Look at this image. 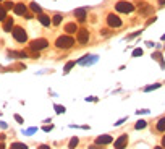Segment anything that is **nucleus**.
<instances>
[{"mask_svg": "<svg viewBox=\"0 0 165 149\" xmlns=\"http://www.w3.org/2000/svg\"><path fill=\"white\" fill-rule=\"evenodd\" d=\"M73 44H75V39L71 36H60L59 39L55 41V46L59 49H70Z\"/></svg>", "mask_w": 165, "mask_h": 149, "instance_id": "obj_1", "label": "nucleus"}, {"mask_svg": "<svg viewBox=\"0 0 165 149\" xmlns=\"http://www.w3.org/2000/svg\"><path fill=\"white\" fill-rule=\"evenodd\" d=\"M11 34H13V37H15V41H18V42H26V41H28V34H26V31L23 29V28H20V26L13 28Z\"/></svg>", "mask_w": 165, "mask_h": 149, "instance_id": "obj_2", "label": "nucleus"}, {"mask_svg": "<svg viewBox=\"0 0 165 149\" xmlns=\"http://www.w3.org/2000/svg\"><path fill=\"white\" fill-rule=\"evenodd\" d=\"M47 46H49V42L46 39H34L29 44V49L34 52H39V50H42V49H46Z\"/></svg>", "mask_w": 165, "mask_h": 149, "instance_id": "obj_3", "label": "nucleus"}, {"mask_svg": "<svg viewBox=\"0 0 165 149\" xmlns=\"http://www.w3.org/2000/svg\"><path fill=\"white\" fill-rule=\"evenodd\" d=\"M115 8H117V11H120V13H131V11L134 10V5H131L130 2H118V3L115 5Z\"/></svg>", "mask_w": 165, "mask_h": 149, "instance_id": "obj_4", "label": "nucleus"}, {"mask_svg": "<svg viewBox=\"0 0 165 149\" xmlns=\"http://www.w3.org/2000/svg\"><path fill=\"white\" fill-rule=\"evenodd\" d=\"M76 39H78V42L80 44H88V41H89V31L88 29H78V33H76Z\"/></svg>", "mask_w": 165, "mask_h": 149, "instance_id": "obj_5", "label": "nucleus"}, {"mask_svg": "<svg viewBox=\"0 0 165 149\" xmlns=\"http://www.w3.org/2000/svg\"><path fill=\"white\" fill-rule=\"evenodd\" d=\"M107 23H109V26H110V28H120V26H121V20H120L117 15L110 13V15L107 16Z\"/></svg>", "mask_w": 165, "mask_h": 149, "instance_id": "obj_6", "label": "nucleus"}, {"mask_svg": "<svg viewBox=\"0 0 165 149\" xmlns=\"http://www.w3.org/2000/svg\"><path fill=\"white\" fill-rule=\"evenodd\" d=\"M138 8H139V11H141V15H150V13L154 11L152 7L147 5L146 2H138Z\"/></svg>", "mask_w": 165, "mask_h": 149, "instance_id": "obj_7", "label": "nucleus"}, {"mask_svg": "<svg viewBox=\"0 0 165 149\" xmlns=\"http://www.w3.org/2000/svg\"><path fill=\"white\" fill-rule=\"evenodd\" d=\"M112 141H113V138L110 136V134H100V136L96 139V144L104 146V144H110Z\"/></svg>", "mask_w": 165, "mask_h": 149, "instance_id": "obj_8", "label": "nucleus"}, {"mask_svg": "<svg viewBox=\"0 0 165 149\" xmlns=\"http://www.w3.org/2000/svg\"><path fill=\"white\" fill-rule=\"evenodd\" d=\"M128 144V136L126 134H121V136L115 141V149H125Z\"/></svg>", "mask_w": 165, "mask_h": 149, "instance_id": "obj_9", "label": "nucleus"}, {"mask_svg": "<svg viewBox=\"0 0 165 149\" xmlns=\"http://www.w3.org/2000/svg\"><path fill=\"white\" fill-rule=\"evenodd\" d=\"M86 15H88L86 8H76V10H75V16L80 20V21H84V20H86Z\"/></svg>", "mask_w": 165, "mask_h": 149, "instance_id": "obj_10", "label": "nucleus"}, {"mask_svg": "<svg viewBox=\"0 0 165 149\" xmlns=\"http://www.w3.org/2000/svg\"><path fill=\"white\" fill-rule=\"evenodd\" d=\"M15 13L16 15H26V5L24 3H15Z\"/></svg>", "mask_w": 165, "mask_h": 149, "instance_id": "obj_11", "label": "nucleus"}, {"mask_svg": "<svg viewBox=\"0 0 165 149\" xmlns=\"http://www.w3.org/2000/svg\"><path fill=\"white\" fill-rule=\"evenodd\" d=\"M65 31H67L68 34L78 33V26H76V23H68V24H65Z\"/></svg>", "mask_w": 165, "mask_h": 149, "instance_id": "obj_12", "label": "nucleus"}, {"mask_svg": "<svg viewBox=\"0 0 165 149\" xmlns=\"http://www.w3.org/2000/svg\"><path fill=\"white\" fill-rule=\"evenodd\" d=\"M39 21H41V24H42V26H49V24H52V20H50L47 15H42V13L39 15Z\"/></svg>", "mask_w": 165, "mask_h": 149, "instance_id": "obj_13", "label": "nucleus"}, {"mask_svg": "<svg viewBox=\"0 0 165 149\" xmlns=\"http://www.w3.org/2000/svg\"><path fill=\"white\" fill-rule=\"evenodd\" d=\"M157 131H160V133H163V131H165V117H163V118H160L159 122H157Z\"/></svg>", "mask_w": 165, "mask_h": 149, "instance_id": "obj_14", "label": "nucleus"}, {"mask_svg": "<svg viewBox=\"0 0 165 149\" xmlns=\"http://www.w3.org/2000/svg\"><path fill=\"white\" fill-rule=\"evenodd\" d=\"M11 28H13V20H11V18H7V20H5V24H3V29H5V31H10Z\"/></svg>", "mask_w": 165, "mask_h": 149, "instance_id": "obj_15", "label": "nucleus"}, {"mask_svg": "<svg viewBox=\"0 0 165 149\" xmlns=\"http://www.w3.org/2000/svg\"><path fill=\"white\" fill-rule=\"evenodd\" d=\"M31 10H33L34 13H39V15H41V11H42V8H41V7H39L37 3H36V2H33V3H31Z\"/></svg>", "mask_w": 165, "mask_h": 149, "instance_id": "obj_16", "label": "nucleus"}, {"mask_svg": "<svg viewBox=\"0 0 165 149\" xmlns=\"http://www.w3.org/2000/svg\"><path fill=\"white\" fill-rule=\"evenodd\" d=\"M62 18H63L62 15H55V16H54V20H52V24H55V26H59V24L62 23Z\"/></svg>", "mask_w": 165, "mask_h": 149, "instance_id": "obj_17", "label": "nucleus"}, {"mask_svg": "<svg viewBox=\"0 0 165 149\" xmlns=\"http://www.w3.org/2000/svg\"><path fill=\"white\" fill-rule=\"evenodd\" d=\"M11 149H28V146L23 144V143H13V144H11Z\"/></svg>", "mask_w": 165, "mask_h": 149, "instance_id": "obj_18", "label": "nucleus"}, {"mask_svg": "<svg viewBox=\"0 0 165 149\" xmlns=\"http://www.w3.org/2000/svg\"><path fill=\"white\" fill-rule=\"evenodd\" d=\"M134 128H136V130H142V128H146V122H144V120H139V122L134 125Z\"/></svg>", "mask_w": 165, "mask_h": 149, "instance_id": "obj_19", "label": "nucleus"}, {"mask_svg": "<svg viewBox=\"0 0 165 149\" xmlns=\"http://www.w3.org/2000/svg\"><path fill=\"white\" fill-rule=\"evenodd\" d=\"M3 20H7V10L0 5V21H3Z\"/></svg>", "mask_w": 165, "mask_h": 149, "instance_id": "obj_20", "label": "nucleus"}, {"mask_svg": "<svg viewBox=\"0 0 165 149\" xmlns=\"http://www.w3.org/2000/svg\"><path fill=\"white\" fill-rule=\"evenodd\" d=\"M76 146H78V138H71V141H70L68 147H70V149H75Z\"/></svg>", "mask_w": 165, "mask_h": 149, "instance_id": "obj_21", "label": "nucleus"}, {"mask_svg": "<svg viewBox=\"0 0 165 149\" xmlns=\"http://www.w3.org/2000/svg\"><path fill=\"white\" fill-rule=\"evenodd\" d=\"M3 8L5 10H11V8H15V3H13V2H5L3 3Z\"/></svg>", "mask_w": 165, "mask_h": 149, "instance_id": "obj_22", "label": "nucleus"}, {"mask_svg": "<svg viewBox=\"0 0 165 149\" xmlns=\"http://www.w3.org/2000/svg\"><path fill=\"white\" fill-rule=\"evenodd\" d=\"M73 67H75V62H68L67 65H65V68H63V70H65V73H68V72H70V70L73 68Z\"/></svg>", "mask_w": 165, "mask_h": 149, "instance_id": "obj_23", "label": "nucleus"}, {"mask_svg": "<svg viewBox=\"0 0 165 149\" xmlns=\"http://www.w3.org/2000/svg\"><path fill=\"white\" fill-rule=\"evenodd\" d=\"M55 112L57 113H63L65 112V107H63V105H55Z\"/></svg>", "mask_w": 165, "mask_h": 149, "instance_id": "obj_24", "label": "nucleus"}, {"mask_svg": "<svg viewBox=\"0 0 165 149\" xmlns=\"http://www.w3.org/2000/svg\"><path fill=\"white\" fill-rule=\"evenodd\" d=\"M139 55H142V50H141V49H134V50H133V57H139Z\"/></svg>", "mask_w": 165, "mask_h": 149, "instance_id": "obj_25", "label": "nucleus"}, {"mask_svg": "<svg viewBox=\"0 0 165 149\" xmlns=\"http://www.w3.org/2000/svg\"><path fill=\"white\" fill-rule=\"evenodd\" d=\"M159 86H160V84H154V86H147V88H146V91H150V89H157Z\"/></svg>", "mask_w": 165, "mask_h": 149, "instance_id": "obj_26", "label": "nucleus"}, {"mask_svg": "<svg viewBox=\"0 0 165 149\" xmlns=\"http://www.w3.org/2000/svg\"><path fill=\"white\" fill-rule=\"evenodd\" d=\"M15 120H16V122H18V123H23V122H24V120H23V118H21L20 115H15Z\"/></svg>", "mask_w": 165, "mask_h": 149, "instance_id": "obj_27", "label": "nucleus"}, {"mask_svg": "<svg viewBox=\"0 0 165 149\" xmlns=\"http://www.w3.org/2000/svg\"><path fill=\"white\" fill-rule=\"evenodd\" d=\"M89 149H104V147H102V146H99V144H92Z\"/></svg>", "mask_w": 165, "mask_h": 149, "instance_id": "obj_28", "label": "nucleus"}, {"mask_svg": "<svg viewBox=\"0 0 165 149\" xmlns=\"http://www.w3.org/2000/svg\"><path fill=\"white\" fill-rule=\"evenodd\" d=\"M37 149H50V147H49V146H46V144H42V146H39Z\"/></svg>", "mask_w": 165, "mask_h": 149, "instance_id": "obj_29", "label": "nucleus"}, {"mask_svg": "<svg viewBox=\"0 0 165 149\" xmlns=\"http://www.w3.org/2000/svg\"><path fill=\"white\" fill-rule=\"evenodd\" d=\"M159 5H165V0H159Z\"/></svg>", "mask_w": 165, "mask_h": 149, "instance_id": "obj_30", "label": "nucleus"}, {"mask_svg": "<svg viewBox=\"0 0 165 149\" xmlns=\"http://www.w3.org/2000/svg\"><path fill=\"white\" fill-rule=\"evenodd\" d=\"M162 146H163V147H165V136H163V138H162Z\"/></svg>", "mask_w": 165, "mask_h": 149, "instance_id": "obj_31", "label": "nucleus"}, {"mask_svg": "<svg viewBox=\"0 0 165 149\" xmlns=\"http://www.w3.org/2000/svg\"><path fill=\"white\" fill-rule=\"evenodd\" d=\"M0 149H5V146H3V143H0Z\"/></svg>", "mask_w": 165, "mask_h": 149, "instance_id": "obj_32", "label": "nucleus"}, {"mask_svg": "<svg viewBox=\"0 0 165 149\" xmlns=\"http://www.w3.org/2000/svg\"><path fill=\"white\" fill-rule=\"evenodd\" d=\"M155 149H162V147H160V146H157V147H155Z\"/></svg>", "mask_w": 165, "mask_h": 149, "instance_id": "obj_33", "label": "nucleus"}, {"mask_svg": "<svg viewBox=\"0 0 165 149\" xmlns=\"http://www.w3.org/2000/svg\"><path fill=\"white\" fill-rule=\"evenodd\" d=\"M0 2H2V0H0Z\"/></svg>", "mask_w": 165, "mask_h": 149, "instance_id": "obj_34", "label": "nucleus"}]
</instances>
